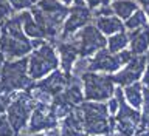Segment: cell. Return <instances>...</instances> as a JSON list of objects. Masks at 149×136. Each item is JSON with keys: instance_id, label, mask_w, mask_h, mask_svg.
<instances>
[{"instance_id": "1", "label": "cell", "mask_w": 149, "mask_h": 136, "mask_svg": "<svg viewBox=\"0 0 149 136\" xmlns=\"http://www.w3.org/2000/svg\"><path fill=\"white\" fill-rule=\"evenodd\" d=\"M0 51L9 60L22 59L33 51V42L22 30L20 16H11L0 26Z\"/></svg>"}, {"instance_id": "2", "label": "cell", "mask_w": 149, "mask_h": 136, "mask_svg": "<svg viewBox=\"0 0 149 136\" xmlns=\"http://www.w3.org/2000/svg\"><path fill=\"white\" fill-rule=\"evenodd\" d=\"M86 135H110L115 128V119L109 115L107 104L98 101H86L76 107Z\"/></svg>"}, {"instance_id": "3", "label": "cell", "mask_w": 149, "mask_h": 136, "mask_svg": "<svg viewBox=\"0 0 149 136\" xmlns=\"http://www.w3.org/2000/svg\"><path fill=\"white\" fill-rule=\"evenodd\" d=\"M68 6L59 0H39L31 8V16L42 28L47 37H54L62 28V23L68 14Z\"/></svg>"}, {"instance_id": "4", "label": "cell", "mask_w": 149, "mask_h": 136, "mask_svg": "<svg viewBox=\"0 0 149 136\" xmlns=\"http://www.w3.org/2000/svg\"><path fill=\"white\" fill-rule=\"evenodd\" d=\"M33 79L28 76V59H14L3 62L0 67V91L13 95L19 90H28Z\"/></svg>"}, {"instance_id": "5", "label": "cell", "mask_w": 149, "mask_h": 136, "mask_svg": "<svg viewBox=\"0 0 149 136\" xmlns=\"http://www.w3.org/2000/svg\"><path fill=\"white\" fill-rule=\"evenodd\" d=\"M58 67L59 57L53 45L47 43V42L33 50L30 57H28V76L33 81H39V79L45 77L47 74L58 70Z\"/></svg>"}, {"instance_id": "6", "label": "cell", "mask_w": 149, "mask_h": 136, "mask_svg": "<svg viewBox=\"0 0 149 136\" xmlns=\"http://www.w3.org/2000/svg\"><path fill=\"white\" fill-rule=\"evenodd\" d=\"M84 99L87 101H107L115 93V82L109 74H98L95 71H86L81 76Z\"/></svg>"}, {"instance_id": "7", "label": "cell", "mask_w": 149, "mask_h": 136, "mask_svg": "<svg viewBox=\"0 0 149 136\" xmlns=\"http://www.w3.org/2000/svg\"><path fill=\"white\" fill-rule=\"evenodd\" d=\"M113 95L118 99V111L115 113V130L120 136H135L140 128L141 113L130 107L124 99L123 88H115Z\"/></svg>"}, {"instance_id": "8", "label": "cell", "mask_w": 149, "mask_h": 136, "mask_svg": "<svg viewBox=\"0 0 149 136\" xmlns=\"http://www.w3.org/2000/svg\"><path fill=\"white\" fill-rule=\"evenodd\" d=\"M36 102L31 99L28 91H20V93H13L11 99L6 107V118L9 119L13 128L16 133H20L26 128L28 119L31 116V111L34 108Z\"/></svg>"}, {"instance_id": "9", "label": "cell", "mask_w": 149, "mask_h": 136, "mask_svg": "<svg viewBox=\"0 0 149 136\" xmlns=\"http://www.w3.org/2000/svg\"><path fill=\"white\" fill-rule=\"evenodd\" d=\"M134 54L130 51H120V53H110L109 50L102 48L96 51L92 57H88V70L95 73H116L118 70L126 65Z\"/></svg>"}, {"instance_id": "10", "label": "cell", "mask_w": 149, "mask_h": 136, "mask_svg": "<svg viewBox=\"0 0 149 136\" xmlns=\"http://www.w3.org/2000/svg\"><path fill=\"white\" fill-rule=\"evenodd\" d=\"M78 39L74 40V43L78 46L79 57H90L102 48H106L107 39L104 34L93 25V23H87L84 28H81L78 32Z\"/></svg>"}, {"instance_id": "11", "label": "cell", "mask_w": 149, "mask_h": 136, "mask_svg": "<svg viewBox=\"0 0 149 136\" xmlns=\"http://www.w3.org/2000/svg\"><path fill=\"white\" fill-rule=\"evenodd\" d=\"M58 118L54 116L53 110L48 102H36L31 116L28 119L26 133H44L47 130H53L58 127Z\"/></svg>"}, {"instance_id": "12", "label": "cell", "mask_w": 149, "mask_h": 136, "mask_svg": "<svg viewBox=\"0 0 149 136\" xmlns=\"http://www.w3.org/2000/svg\"><path fill=\"white\" fill-rule=\"evenodd\" d=\"M92 17H93L92 9H88L87 6H73L68 11L67 17H65V20L62 23V28H61V37H62V40H67L68 37L76 34L87 23H90Z\"/></svg>"}, {"instance_id": "13", "label": "cell", "mask_w": 149, "mask_h": 136, "mask_svg": "<svg viewBox=\"0 0 149 136\" xmlns=\"http://www.w3.org/2000/svg\"><path fill=\"white\" fill-rule=\"evenodd\" d=\"M144 67H146V56H134L132 59L126 64L123 70H118L115 76H112L115 84H118L121 87L130 85V84L137 82L140 77L143 76Z\"/></svg>"}, {"instance_id": "14", "label": "cell", "mask_w": 149, "mask_h": 136, "mask_svg": "<svg viewBox=\"0 0 149 136\" xmlns=\"http://www.w3.org/2000/svg\"><path fill=\"white\" fill-rule=\"evenodd\" d=\"M58 53H59V64L62 67V71L70 74L74 62L79 57L78 46L74 43V40H62L58 42Z\"/></svg>"}, {"instance_id": "15", "label": "cell", "mask_w": 149, "mask_h": 136, "mask_svg": "<svg viewBox=\"0 0 149 136\" xmlns=\"http://www.w3.org/2000/svg\"><path fill=\"white\" fill-rule=\"evenodd\" d=\"M130 53L134 56H141L149 50V26H143L140 30H134L129 32Z\"/></svg>"}, {"instance_id": "16", "label": "cell", "mask_w": 149, "mask_h": 136, "mask_svg": "<svg viewBox=\"0 0 149 136\" xmlns=\"http://www.w3.org/2000/svg\"><path fill=\"white\" fill-rule=\"evenodd\" d=\"M102 34L112 36L116 32L124 31V23L121 22V19L115 17V16H100L95 17V23H93Z\"/></svg>"}, {"instance_id": "17", "label": "cell", "mask_w": 149, "mask_h": 136, "mask_svg": "<svg viewBox=\"0 0 149 136\" xmlns=\"http://www.w3.org/2000/svg\"><path fill=\"white\" fill-rule=\"evenodd\" d=\"M20 16V23H22V30L23 32L28 36V37H31V39H45V32L42 31V28L37 25V22L33 19L31 16V12H22V14H19Z\"/></svg>"}, {"instance_id": "18", "label": "cell", "mask_w": 149, "mask_h": 136, "mask_svg": "<svg viewBox=\"0 0 149 136\" xmlns=\"http://www.w3.org/2000/svg\"><path fill=\"white\" fill-rule=\"evenodd\" d=\"M110 8L118 19H127L138 9V3L135 0H113L110 3Z\"/></svg>"}, {"instance_id": "19", "label": "cell", "mask_w": 149, "mask_h": 136, "mask_svg": "<svg viewBox=\"0 0 149 136\" xmlns=\"http://www.w3.org/2000/svg\"><path fill=\"white\" fill-rule=\"evenodd\" d=\"M123 95H124L126 102L130 107H134V108H140L141 107V102H143V85L141 84L134 82L130 85H126L123 90Z\"/></svg>"}, {"instance_id": "20", "label": "cell", "mask_w": 149, "mask_h": 136, "mask_svg": "<svg viewBox=\"0 0 149 136\" xmlns=\"http://www.w3.org/2000/svg\"><path fill=\"white\" fill-rule=\"evenodd\" d=\"M129 45V36L127 32L121 31V32H116V34H112L109 39H107V50L110 53H120L123 51L126 46Z\"/></svg>"}, {"instance_id": "21", "label": "cell", "mask_w": 149, "mask_h": 136, "mask_svg": "<svg viewBox=\"0 0 149 136\" xmlns=\"http://www.w3.org/2000/svg\"><path fill=\"white\" fill-rule=\"evenodd\" d=\"M146 25H148V17H146V12L141 11V9H137L132 16L126 19V23H124V26L127 28L129 31L140 30V28H143Z\"/></svg>"}, {"instance_id": "22", "label": "cell", "mask_w": 149, "mask_h": 136, "mask_svg": "<svg viewBox=\"0 0 149 136\" xmlns=\"http://www.w3.org/2000/svg\"><path fill=\"white\" fill-rule=\"evenodd\" d=\"M143 111H141V119H140V128L138 130H146L149 127V88H143Z\"/></svg>"}, {"instance_id": "23", "label": "cell", "mask_w": 149, "mask_h": 136, "mask_svg": "<svg viewBox=\"0 0 149 136\" xmlns=\"http://www.w3.org/2000/svg\"><path fill=\"white\" fill-rule=\"evenodd\" d=\"M13 11H23V9L33 8L37 3V0H6Z\"/></svg>"}, {"instance_id": "24", "label": "cell", "mask_w": 149, "mask_h": 136, "mask_svg": "<svg viewBox=\"0 0 149 136\" xmlns=\"http://www.w3.org/2000/svg\"><path fill=\"white\" fill-rule=\"evenodd\" d=\"M16 130L13 128L9 119L6 118V115L0 116V136H16Z\"/></svg>"}, {"instance_id": "25", "label": "cell", "mask_w": 149, "mask_h": 136, "mask_svg": "<svg viewBox=\"0 0 149 136\" xmlns=\"http://www.w3.org/2000/svg\"><path fill=\"white\" fill-rule=\"evenodd\" d=\"M13 8L9 6V3L6 0H0V26L3 25V22L6 20L8 17L13 16Z\"/></svg>"}, {"instance_id": "26", "label": "cell", "mask_w": 149, "mask_h": 136, "mask_svg": "<svg viewBox=\"0 0 149 136\" xmlns=\"http://www.w3.org/2000/svg\"><path fill=\"white\" fill-rule=\"evenodd\" d=\"M110 2H113V0H86L88 9H96L102 5H110Z\"/></svg>"}, {"instance_id": "27", "label": "cell", "mask_w": 149, "mask_h": 136, "mask_svg": "<svg viewBox=\"0 0 149 136\" xmlns=\"http://www.w3.org/2000/svg\"><path fill=\"white\" fill-rule=\"evenodd\" d=\"M107 110H109V115L113 116L116 111H118V99H116V96H112L110 99H107Z\"/></svg>"}, {"instance_id": "28", "label": "cell", "mask_w": 149, "mask_h": 136, "mask_svg": "<svg viewBox=\"0 0 149 136\" xmlns=\"http://www.w3.org/2000/svg\"><path fill=\"white\" fill-rule=\"evenodd\" d=\"M9 99H11V95H5V93L0 91V116L6 111V107H8Z\"/></svg>"}, {"instance_id": "29", "label": "cell", "mask_w": 149, "mask_h": 136, "mask_svg": "<svg viewBox=\"0 0 149 136\" xmlns=\"http://www.w3.org/2000/svg\"><path fill=\"white\" fill-rule=\"evenodd\" d=\"M143 85L149 88V54L146 56V67H144V71H143Z\"/></svg>"}, {"instance_id": "30", "label": "cell", "mask_w": 149, "mask_h": 136, "mask_svg": "<svg viewBox=\"0 0 149 136\" xmlns=\"http://www.w3.org/2000/svg\"><path fill=\"white\" fill-rule=\"evenodd\" d=\"M74 6H86V0H73Z\"/></svg>"}, {"instance_id": "31", "label": "cell", "mask_w": 149, "mask_h": 136, "mask_svg": "<svg viewBox=\"0 0 149 136\" xmlns=\"http://www.w3.org/2000/svg\"><path fill=\"white\" fill-rule=\"evenodd\" d=\"M137 3H138V5H141L144 9L149 6V0H137Z\"/></svg>"}, {"instance_id": "32", "label": "cell", "mask_w": 149, "mask_h": 136, "mask_svg": "<svg viewBox=\"0 0 149 136\" xmlns=\"http://www.w3.org/2000/svg\"><path fill=\"white\" fill-rule=\"evenodd\" d=\"M62 5H65V6H70V5H73V0H59Z\"/></svg>"}, {"instance_id": "33", "label": "cell", "mask_w": 149, "mask_h": 136, "mask_svg": "<svg viewBox=\"0 0 149 136\" xmlns=\"http://www.w3.org/2000/svg\"><path fill=\"white\" fill-rule=\"evenodd\" d=\"M135 136H149V133H148V132H144V130H138Z\"/></svg>"}, {"instance_id": "34", "label": "cell", "mask_w": 149, "mask_h": 136, "mask_svg": "<svg viewBox=\"0 0 149 136\" xmlns=\"http://www.w3.org/2000/svg\"><path fill=\"white\" fill-rule=\"evenodd\" d=\"M25 136H47L45 133H26Z\"/></svg>"}, {"instance_id": "35", "label": "cell", "mask_w": 149, "mask_h": 136, "mask_svg": "<svg viewBox=\"0 0 149 136\" xmlns=\"http://www.w3.org/2000/svg\"><path fill=\"white\" fill-rule=\"evenodd\" d=\"M5 62V56H3V53L0 51V67H2V64Z\"/></svg>"}, {"instance_id": "36", "label": "cell", "mask_w": 149, "mask_h": 136, "mask_svg": "<svg viewBox=\"0 0 149 136\" xmlns=\"http://www.w3.org/2000/svg\"><path fill=\"white\" fill-rule=\"evenodd\" d=\"M146 14H148V16H146V17H148V19H149V6H148V8H146Z\"/></svg>"}, {"instance_id": "37", "label": "cell", "mask_w": 149, "mask_h": 136, "mask_svg": "<svg viewBox=\"0 0 149 136\" xmlns=\"http://www.w3.org/2000/svg\"><path fill=\"white\" fill-rule=\"evenodd\" d=\"M110 136H120L118 133H113V135H110Z\"/></svg>"}, {"instance_id": "38", "label": "cell", "mask_w": 149, "mask_h": 136, "mask_svg": "<svg viewBox=\"0 0 149 136\" xmlns=\"http://www.w3.org/2000/svg\"><path fill=\"white\" fill-rule=\"evenodd\" d=\"M90 136H104V135H90Z\"/></svg>"}, {"instance_id": "39", "label": "cell", "mask_w": 149, "mask_h": 136, "mask_svg": "<svg viewBox=\"0 0 149 136\" xmlns=\"http://www.w3.org/2000/svg\"><path fill=\"white\" fill-rule=\"evenodd\" d=\"M16 136H17V135H16Z\"/></svg>"}]
</instances>
